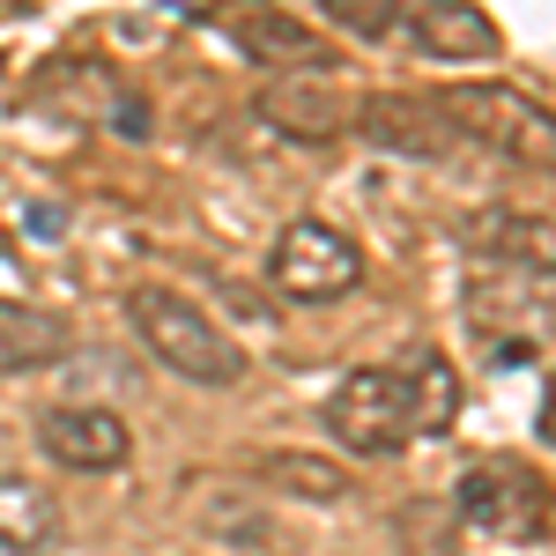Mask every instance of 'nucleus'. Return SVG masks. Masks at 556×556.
I'll use <instances>...</instances> for the list:
<instances>
[{
	"mask_svg": "<svg viewBox=\"0 0 556 556\" xmlns=\"http://www.w3.org/2000/svg\"><path fill=\"white\" fill-rule=\"evenodd\" d=\"M327 430L334 445L364 453V460H393L424 438V401H416V371L408 364H356L327 393Z\"/></svg>",
	"mask_w": 556,
	"mask_h": 556,
	"instance_id": "obj_1",
	"label": "nucleus"
},
{
	"mask_svg": "<svg viewBox=\"0 0 556 556\" xmlns=\"http://www.w3.org/2000/svg\"><path fill=\"white\" fill-rule=\"evenodd\" d=\"M127 319H134V334H141V349H149L164 371H178V379H193V386H238L245 379V349L230 342L201 304L178 298V290L141 282L127 298Z\"/></svg>",
	"mask_w": 556,
	"mask_h": 556,
	"instance_id": "obj_2",
	"label": "nucleus"
},
{
	"mask_svg": "<svg viewBox=\"0 0 556 556\" xmlns=\"http://www.w3.org/2000/svg\"><path fill=\"white\" fill-rule=\"evenodd\" d=\"M438 112L460 141H482L490 156L527 164V172H556V112L542 97H527L513 83H453L438 97Z\"/></svg>",
	"mask_w": 556,
	"mask_h": 556,
	"instance_id": "obj_3",
	"label": "nucleus"
},
{
	"mask_svg": "<svg viewBox=\"0 0 556 556\" xmlns=\"http://www.w3.org/2000/svg\"><path fill=\"white\" fill-rule=\"evenodd\" d=\"M460 513H468L475 534L534 549V542L556 534V490L542 482V468H527L513 453H490V460H475L460 475Z\"/></svg>",
	"mask_w": 556,
	"mask_h": 556,
	"instance_id": "obj_4",
	"label": "nucleus"
},
{
	"mask_svg": "<svg viewBox=\"0 0 556 556\" xmlns=\"http://www.w3.org/2000/svg\"><path fill=\"white\" fill-rule=\"evenodd\" d=\"M267 282L290 304H334L364 282V245L334 223H319V215H298L267 245Z\"/></svg>",
	"mask_w": 556,
	"mask_h": 556,
	"instance_id": "obj_5",
	"label": "nucleus"
},
{
	"mask_svg": "<svg viewBox=\"0 0 556 556\" xmlns=\"http://www.w3.org/2000/svg\"><path fill=\"white\" fill-rule=\"evenodd\" d=\"M38 445H45V460L83 468V475H112V468H127V453H134L127 424H119L112 408H83V401L45 408L38 416Z\"/></svg>",
	"mask_w": 556,
	"mask_h": 556,
	"instance_id": "obj_6",
	"label": "nucleus"
},
{
	"mask_svg": "<svg viewBox=\"0 0 556 556\" xmlns=\"http://www.w3.org/2000/svg\"><path fill=\"white\" fill-rule=\"evenodd\" d=\"M468 260L475 267H505V275H556V223L519 208H490L468 223Z\"/></svg>",
	"mask_w": 556,
	"mask_h": 556,
	"instance_id": "obj_7",
	"label": "nucleus"
},
{
	"mask_svg": "<svg viewBox=\"0 0 556 556\" xmlns=\"http://www.w3.org/2000/svg\"><path fill=\"white\" fill-rule=\"evenodd\" d=\"M401 38H416L430 60H497V23L482 15V8H460V0H416V8H401Z\"/></svg>",
	"mask_w": 556,
	"mask_h": 556,
	"instance_id": "obj_8",
	"label": "nucleus"
},
{
	"mask_svg": "<svg viewBox=\"0 0 556 556\" xmlns=\"http://www.w3.org/2000/svg\"><path fill=\"white\" fill-rule=\"evenodd\" d=\"M356 127L371 134L379 149H401V156H453L460 149V134L445 127L438 97H364Z\"/></svg>",
	"mask_w": 556,
	"mask_h": 556,
	"instance_id": "obj_9",
	"label": "nucleus"
},
{
	"mask_svg": "<svg viewBox=\"0 0 556 556\" xmlns=\"http://www.w3.org/2000/svg\"><path fill=\"white\" fill-rule=\"evenodd\" d=\"M75 349V327L52 312V304H23L0 298V379H23V371H52L60 356Z\"/></svg>",
	"mask_w": 556,
	"mask_h": 556,
	"instance_id": "obj_10",
	"label": "nucleus"
},
{
	"mask_svg": "<svg viewBox=\"0 0 556 556\" xmlns=\"http://www.w3.org/2000/svg\"><path fill=\"white\" fill-rule=\"evenodd\" d=\"M230 38L253 52L260 67H282V75H319V67H334L327 60V38L298 23V15H282V8H245L238 23H230Z\"/></svg>",
	"mask_w": 556,
	"mask_h": 556,
	"instance_id": "obj_11",
	"label": "nucleus"
},
{
	"mask_svg": "<svg viewBox=\"0 0 556 556\" xmlns=\"http://www.w3.org/2000/svg\"><path fill=\"white\" fill-rule=\"evenodd\" d=\"M60 497L30 475H0V556H45L60 542Z\"/></svg>",
	"mask_w": 556,
	"mask_h": 556,
	"instance_id": "obj_12",
	"label": "nucleus"
},
{
	"mask_svg": "<svg viewBox=\"0 0 556 556\" xmlns=\"http://www.w3.org/2000/svg\"><path fill=\"white\" fill-rule=\"evenodd\" d=\"M260 475H267L275 490L304 497V505H342V497H349V475L334 468V460H312V453H267Z\"/></svg>",
	"mask_w": 556,
	"mask_h": 556,
	"instance_id": "obj_13",
	"label": "nucleus"
},
{
	"mask_svg": "<svg viewBox=\"0 0 556 556\" xmlns=\"http://www.w3.org/2000/svg\"><path fill=\"white\" fill-rule=\"evenodd\" d=\"M408 371H416V401H424V438L453 430V416H460V379H453V364H445V356H416Z\"/></svg>",
	"mask_w": 556,
	"mask_h": 556,
	"instance_id": "obj_14",
	"label": "nucleus"
},
{
	"mask_svg": "<svg viewBox=\"0 0 556 556\" xmlns=\"http://www.w3.org/2000/svg\"><path fill=\"white\" fill-rule=\"evenodd\" d=\"M327 23L356 38H401V8H386V0H327Z\"/></svg>",
	"mask_w": 556,
	"mask_h": 556,
	"instance_id": "obj_15",
	"label": "nucleus"
},
{
	"mask_svg": "<svg viewBox=\"0 0 556 556\" xmlns=\"http://www.w3.org/2000/svg\"><path fill=\"white\" fill-rule=\"evenodd\" d=\"M267 112H275V119H290V134H334V127H342V104H334V89H327V97H298V89H282Z\"/></svg>",
	"mask_w": 556,
	"mask_h": 556,
	"instance_id": "obj_16",
	"label": "nucleus"
},
{
	"mask_svg": "<svg viewBox=\"0 0 556 556\" xmlns=\"http://www.w3.org/2000/svg\"><path fill=\"white\" fill-rule=\"evenodd\" d=\"M534 430H542V445H556V371H549V386H542V416H534Z\"/></svg>",
	"mask_w": 556,
	"mask_h": 556,
	"instance_id": "obj_17",
	"label": "nucleus"
}]
</instances>
